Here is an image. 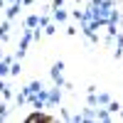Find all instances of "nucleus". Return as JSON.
Wrapping results in <instances>:
<instances>
[{"label":"nucleus","mask_w":123,"mask_h":123,"mask_svg":"<svg viewBox=\"0 0 123 123\" xmlns=\"http://www.w3.org/2000/svg\"><path fill=\"white\" fill-rule=\"evenodd\" d=\"M81 116H84V121H94V118H96V113H94V106H89V108H86Z\"/></svg>","instance_id":"9"},{"label":"nucleus","mask_w":123,"mask_h":123,"mask_svg":"<svg viewBox=\"0 0 123 123\" xmlns=\"http://www.w3.org/2000/svg\"><path fill=\"white\" fill-rule=\"evenodd\" d=\"M10 30V20H5V22H0V35H7Z\"/></svg>","instance_id":"14"},{"label":"nucleus","mask_w":123,"mask_h":123,"mask_svg":"<svg viewBox=\"0 0 123 123\" xmlns=\"http://www.w3.org/2000/svg\"><path fill=\"white\" fill-rule=\"evenodd\" d=\"M96 98H98V106H108V101H111V96H108V94H98Z\"/></svg>","instance_id":"11"},{"label":"nucleus","mask_w":123,"mask_h":123,"mask_svg":"<svg viewBox=\"0 0 123 123\" xmlns=\"http://www.w3.org/2000/svg\"><path fill=\"white\" fill-rule=\"evenodd\" d=\"M0 59H3V49H0Z\"/></svg>","instance_id":"22"},{"label":"nucleus","mask_w":123,"mask_h":123,"mask_svg":"<svg viewBox=\"0 0 123 123\" xmlns=\"http://www.w3.org/2000/svg\"><path fill=\"white\" fill-rule=\"evenodd\" d=\"M52 15H54V20H57V22H64V20H67V12H64L62 7H57V10H54Z\"/></svg>","instance_id":"7"},{"label":"nucleus","mask_w":123,"mask_h":123,"mask_svg":"<svg viewBox=\"0 0 123 123\" xmlns=\"http://www.w3.org/2000/svg\"><path fill=\"white\" fill-rule=\"evenodd\" d=\"M0 7H5V0H0Z\"/></svg>","instance_id":"21"},{"label":"nucleus","mask_w":123,"mask_h":123,"mask_svg":"<svg viewBox=\"0 0 123 123\" xmlns=\"http://www.w3.org/2000/svg\"><path fill=\"white\" fill-rule=\"evenodd\" d=\"M96 118H98V121H108V118H111V111H108V108H101L98 113H96Z\"/></svg>","instance_id":"10"},{"label":"nucleus","mask_w":123,"mask_h":123,"mask_svg":"<svg viewBox=\"0 0 123 123\" xmlns=\"http://www.w3.org/2000/svg\"><path fill=\"white\" fill-rule=\"evenodd\" d=\"M10 3H20V0H10Z\"/></svg>","instance_id":"23"},{"label":"nucleus","mask_w":123,"mask_h":123,"mask_svg":"<svg viewBox=\"0 0 123 123\" xmlns=\"http://www.w3.org/2000/svg\"><path fill=\"white\" fill-rule=\"evenodd\" d=\"M62 3H64V0H54V3H52V10H57V7H62Z\"/></svg>","instance_id":"18"},{"label":"nucleus","mask_w":123,"mask_h":123,"mask_svg":"<svg viewBox=\"0 0 123 123\" xmlns=\"http://www.w3.org/2000/svg\"><path fill=\"white\" fill-rule=\"evenodd\" d=\"M17 12H20V3H12V5L5 10V17H7V20H12V17H17Z\"/></svg>","instance_id":"4"},{"label":"nucleus","mask_w":123,"mask_h":123,"mask_svg":"<svg viewBox=\"0 0 123 123\" xmlns=\"http://www.w3.org/2000/svg\"><path fill=\"white\" fill-rule=\"evenodd\" d=\"M7 74H10V64L5 59H0V76H7Z\"/></svg>","instance_id":"8"},{"label":"nucleus","mask_w":123,"mask_h":123,"mask_svg":"<svg viewBox=\"0 0 123 123\" xmlns=\"http://www.w3.org/2000/svg\"><path fill=\"white\" fill-rule=\"evenodd\" d=\"M27 121H30V123H37V121H54V116H47V113H42V111L37 108L35 113H30V116H27Z\"/></svg>","instance_id":"2"},{"label":"nucleus","mask_w":123,"mask_h":123,"mask_svg":"<svg viewBox=\"0 0 123 123\" xmlns=\"http://www.w3.org/2000/svg\"><path fill=\"white\" fill-rule=\"evenodd\" d=\"M108 111H111V113H118V111H121V104H118V101H108Z\"/></svg>","instance_id":"12"},{"label":"nucleus","mask_w":123,"mask_h":123,"mask_svg":"<svg viewBox=\"0 0 123 123\" xmlns=\"http://www.w3.org/2000/svg\"><path fill=\"white\" fill-rule=\"evenodd\" d=\"M54 30H57L54 25H47V27H44V35H54Z\"/></svg>","instance_id":"17"},{"label":"nucleus","mask_w":123,"mask_h":123,"mask_svg":"<svg viewBox=\"0 0 123 123\" xmlns=\"http://www.w3.org/2000/svg\"><path fill=\"white\" fill-rule=\"evenodd\" d=\"M25 25H27V27H30V30H35V27H37V25H39V15H30V17H27V20H25Z\"/></svg>","instance_id":"6"},{"label":"nucleus","mask_w":123,"mask_h":123,"mask_svg":"<svg viewBox=\"0 0 123 123\" xmlns=\"http://www.w3.org/2000/svg\"><path fill=\"white\" fill-rule=\"evenodd\" d=\"M47 25H49V17L47 15H39V25L37 27H47Z\"/></svg>","instance_id":"15"},{"label":"nucleus","mask_w":123,"mask_h":123,"mask_svg":"<svg viewBox=\"0 0 123 123\" xmlns=\"http://www.w3.org/2000/svg\"><path fill=\"white\" fill-rule=\"evenodd\" d=\"M59 98H62V94H59V86L57 89H52L47 94V106H54V104H59Z\"/></svg>","instance_id":"3"},{"label":"nucleus","mask_w":123,"mask_h":123,"mask_svg":"<svg viewBox=\"0 0 123 123\" xmlns=\"http://www.w3.org/2000/svg\"><path fill=\"white\" fill-rule=\"evenodd\" d=\"M62 71H64V62H57V64L52 67V79H54V84H57V86L64 84V79H62Z\"/></svg>","instance_id":"1"},{"label":"nucleus","mask_w":123,"mask_h":123,"mask_svg":"<svg viewBox=\"0 0 123 123\" xmlns=\"http://www.w3.org/2000/svg\"><path fill=\"white\" fill-rule=\"evenodd\" d=\"M42 89H44V86H42V81H32V84H30L25 91H27V94H39Z\"/></svg>","instance_id":"5"},{"label":"nucleus","mask_w":123,"mask_h":123,"mask_svg":"<svg viewBox=\"0 0 123 123\" xmlns=\"http://www.w3.org/2000/svg\"><path fill=\"white\" fill-rule=\"evenodd\" d=\"M5 86H7V84H5V81H0V91H3V89H5Z\"/></svg>","instance_id":"20"},{"label":"nucleus","mask_w":123,"mask_h":123,"mask_svg":"<svg viewBox=\"0 0 123 123\" xmlns=\"http://www.w3.org/2000/svg\"><path fill=\"white\" fill-rule=\"evenodd\" d=\"M3 118H7V106L0 104V121H3Z\"/></svg>","instance_id":"16"},{"label":"nucleus","mask_w":123,"mask_h":123,"mask_svg":"<svg viewBox=\"0 0 123 123\" xmlns=\"http://www.w3.org/2000/svg\"><path fill=\"white\" fill-rule=\"evenodd\" d=\"M20 71H22V69H20V64H17V62H12V64H10V74H12V76H17Z\"/></svg>","instance_id":"13"},{"label":"nucleus","mask_w":123,"mask_h":123,"mask_svg":"<svg viewBox=\"0 0 123 123\" xmlns=\"http://www.w3.org/2000/svg\"><path fill=\"white\" fill-rule=\"evenodd\" d=\"M20 3H22V5H32L35 0H20Z\"/></svg>","instance_id":"19"}]
</instances>
